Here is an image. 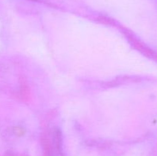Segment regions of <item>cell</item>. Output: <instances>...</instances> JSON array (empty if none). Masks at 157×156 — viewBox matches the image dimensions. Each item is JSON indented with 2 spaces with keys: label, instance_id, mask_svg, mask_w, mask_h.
I'll return each mask as SVG.
<instances>
[]
</instances>
